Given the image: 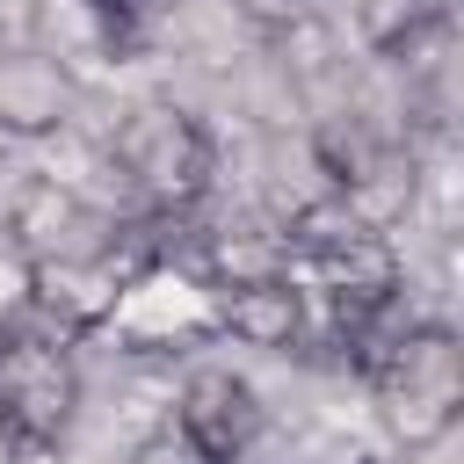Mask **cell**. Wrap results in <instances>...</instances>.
<instances>
[{
  "mask_svg": "<svg viewBox=\"0 0 464 464\" xmlns=\"http://www.w3.org/2000/svg\"><path fill=\"white\" fill-rule=\"evenodd\" d=\"M94 7H102V14H123V7H138V0H94Z\"/></svg>",
  "mask_w": 464,
  "mask_h": 464,
  "instance_id": "obj_10",
  "label": "cell"
},
{
  "mask_svg": "<svg viewBox=\"0 0 464 464\" xmlns=\"http://www.w3.org/2000/svg\"><path fill=\"white\" fill-rule=\"evenodd\" d=\"M109 218L94 203H80L58 181H22L7 203V246L22 254V268H65V261H109Z\"/></svg>",
  "mask_w": 464,
  "mask_h": 464,
  "instance_id": "obj_4",
  "label": "cell"
},
{
  "mask_svg": "<svg viewBox=\"0 0 464 464\" xmlns=\"http://www.w3.org/2000/svg\"><path fill=\"white\" fill-rule=\"evenodd\" d=\"M218 319L246 348H297V334H304V290L290 283V268L239 276V283H218Z\"/></svg>",
  "mask_w": 464,
  "mask_h": 464,
  "instance_id": "obj_6",
  "label": "cell"
},
{
  "mask_svg": "<svg viewBox=\"0 0 464 464\" xmlns=\"http://www.w3.org/2000/svg\"><path fill=\"white\" fill-rule=\"evenodd\" d=\"M72 109V80L51 51H0V138H51Z\"/></svg>",
  "mask_w": 464,
  "mask_h": 464,
  "instance_id": "obj_7",
  "label": "cell"
},
{
  "mask_svg": "<svg viewBox=\"0 0 464 464\" xmlns=\"http://www.w3.org/2000/svg\"><path fill=\"white\" fill-rule=\"evenodd\" d=\"M80 413V362L51 334L0 341V442L7 450H58Z\"/></svg>",
  "mask_w": 464,
  "mask_h": 464,
  "instance_id": "obj_3",
  "label": "cell"
},
{
  "mask_svg": "<svg viewBox=\"0 0 464 464\" xmlns=\"http://www.w3.org/2000/svg\"><path fill=\"white\" fill-rule=\"evenodd\" d=\"M232 14H239V22H254V29H268V36H276V29H297V22H304V14H312V0H232Z\"/></svg>",
  "mask_w": 464,
  "mask_h": 464,
  "instance_id": "obj_9",
  "label": "cell"
},
{
  "mask_svg": "<svg viewBox=\"0 0 464 464\" xmlns=\"http://www.w3.org/2000/svg\"><path fill=\"white\" fill-rule=\"evenodd\" d=\"M174 428H181V450L196 464H239L261 435V399L239 370L203 362V370H188V384L174 399Z\"/></svg>",
  "mask_w": 464,
  "mask_h": 464,
  "instance_id": "obj_5",
  "label": "cell"
},
{
  "mask_svg": "<svg viewBox=\"0 0 464 464\" xmlns=\"http://www.w3.org/2000/svg\"><path fill=\"white\" fill-rule=\"evenodd\" d=\"M450 29V0H362V44L392 65H413Z\"/></svg>",
  "mask_w": 464,
  "mask_h": 464,
  "instance_id": "obj_8",
  "label": "cell"
},
{
  "mask_svg": "<svg viewBox=\"0 0 464 464\" xmlns=\"http://www.w3.org/2000/svg\"><path fill=\"white\" fill-rule=\"evenodd\" d=\"M370 392H377L384 428L406 450L442 442L464 413V341H457V326L413 319V326L384 334V348L370 355Z\"/></svg>",
  "mask_w": 464,
  "mask_h": 464,
  "instance_id": "obj_1",
  "label": "cell"
},
{
  "mask_svg": "<svg viewBox=\"0 0 464 464\" xmlns=\"http://www.w3.org/2000/svg\"><path fill=\"white\" fill-rule=\"evenodd\" d=\"M0 341H7V334H0Z\"/></svg>",
  "mask_w": 464,
  "mask_h": 464,
  "instance_id": "obj_11",
  "label": "cell"
},
{
  "mask_svg": "<svg viewBox=\"0 0 464 464\" xmlns=\"http://www.w3.org/2000/svg\"><path fill=\"white\" fill-rule=\"evenodd\" d=\"M109 160H116V174H123L145 203H160V210L196 203V196L210 188V174H218L210 130H203L188 109H174V102H138V109L116 123Z\"/></svg>",
  "mask_w": 464,
  "mask_h": 464,
  "instance_id": "obj_2",
  "label": "cell"
}]
</instances>
